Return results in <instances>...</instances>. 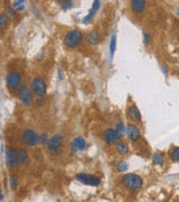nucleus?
<instances>
[{"mask_svg": "<svg viewBox=\"0 0 179 202\" xmlns=\"http://www.w3.org/2000/svg\"><path fill=\"white\" fill-rule=\"evenodd\" d=\"M83 33L79 29H71L65 34L64 36V44H65L68 49H75L79 47L83 42Z\"/></svg>", "mask_w": 179, "mask_h": 202, "instance_id": "f257e3e1", "label": "nucleus"}, {"mask_svg": "<svg viewBox=\"0 0 179 202\" xmlns=\"http://www.w3.org/2000/svg\"><path fill=\"white\" fill-rule=\"evenodd\" d=\"M121 182H122V184L125 188H128L129 190H133V191H137L139 189H141L142 184H143L142 179L139 175L133 174V173H129V174L123 175Z\"/></svg>", "mask_w": 179, "mask_h": 202, "instance_id": "f03ea898", "label": "nucleus"}, {"mask_svg": "<svg viewBox=\"0 0 179 202\" xmlns=\"http://www.w3.org/2000/svg\"><path fill=\"white\" fill-rule=\"evenodd\" d=\"M30 88L33 93L39 99V98H44L47 93V84L45 80L40 77L34 78L30 82Z\"/></svg>", "mask_w": 179, "mask_h": 202, "instance_id": "7ed1b4c3", "label": "nucleus"}, {"mask_svg": "<svg viewBox=\"0 0 179 202\" xmlns=\"http://www.w3.org/2000/svg\"><path fill=\"white\" fill-rule=\"evenodd\" d=\"M20 140L26 146L34 147L39 144V135L33 129H25L24 132H21Z\"/></svg>", "mask_w": 179, "mask_h": 202, "instance_id": "20e7f679", "label": "nucleus"}, {"mask_svg": "<svg viewBox=\"0 0 179 202\" xmlns=\"http://www.w3.org/2000/svg\"><path fill=\"white\" fill-rule=\"evenodd\" d=\"M63 136L59 134H56L54 136L49 138L48 143H47V148L52 154L54 155H58L62 153V144H63Z\"/></svg>", "mask_w": 179, "mask_h": 202, "instance_id": "39448f33", "label": "nucleus"}, {"mask_svg": "<svg viewBox=\"0 0 179 202\" xmlns=\"http://www.w3.org/2000/svg\"><path fill=\"white\" fill-rule=\"evenodd\" d=\"M33 91L31 88L27 84H21L18 89V97L24 106H30L33 102Z\"/></svg>", "mask_w": 179, "mask_h": 202, "instance_id": "423d86ee", "label": "nucleus"}, {"mask_svg": "<svg viewBox=\"0 0 179 202\" xmlns=\"http://www.w3.org/2000/svg\"><path fill=\"white\" fill-rule=\"evenodd\" d=\"M6 84L10 89H19L21 85V74L18 71H11L6 75Z\"/></svg>", "mask_w": 179, "mask_h": 202, "instance_id": "0eeeda50", "label": "nucleus"}, {"mask_svg": "<svg viewBox=\"0 0 179 202\" xmlns=\"http://www.w3.org/2000/svg\"><path fill=\"white\" fill-rule=\"evenodd\" d=\"M76 180L81 182L82 184L91 185V186H97L100 184V179L93 174H86V173H79L76 175Z\"/></svg>", "mask_w": 179, "mask_h": 202, "instance_id": "6e6552de", "label": "nucleus"}, {"mask_svg": "<svg viewBox=\"0 0 179 202\" xmlns=\"http://www.w3.org/2000/svg\"><path fill=\"white\" fill-rule=\"evenodd\" d=\"M6 163H7L8 167L14 168V167L18 166L19 162V156H18V152L16 150H14L12 147H9L6 150Z\"/></svg>", "mask_w": 179, "mask_h": 202, "instance_id": "1a4fd4ad", "label": "nucleus"}, {"mask_svg": "<svg viewBox=\"0 0 179 202\" xmlns=\"http://www.w3.org/2000/svg\"><path fill=\"white\" fill-rule=\"evenodd\" d=\"M120 136L118 132L115 130V128H107L104 130L103 132V140L104 143L107 144V145H113L119 140Z\"/></svg>", "mask_w": 179, "mask_h": 202, "instance_id": "9d476101", "label": "nucleus"}, {"mask_svg": "<svg viewBox=\"0 0 179 202\" xmlns=\"http://www.w3.org/2000/svg\"><path fill=\"white\" fill-rule=\"evenodd\" d=\"M71 155H74L77 152H81V150H84L86 148V142L83 137L79 136L74 138L73 142L71 143Z\"/></svg>", "mask_w": 179, "mask_h": 202, "instance_id": "9b49d317", "label": "nucleus"}, {"mask_svg": "<svg viewBox=\"0 0 179 202\" xmlns=\"http://www.w3.org/2000/svg\"><path fill=\"white\" fill-rule=\"evenodd\" d=\"M127 135L131 142H138L141 138V132L137 125L134 124H129L127 127Z\"/></svg>", "mask_w": 179, "mask_h": 202, "instance_id": "f8f14e48", "label": "nucleus"}, {"mask_svg": "<svg viewBox=\"0 0 179 202\" xmlns=\"http://www.w3.org/2000/svg\"><path fill=\"white\" fill-rule=\"evenodd\" d=\"M127 112H128V117H129L130 120H132V121H134V122H141V120H142L141 112H140L138 107L134 105V103L129 106Z\"/></svg>", "mask_w": 179, "mask_h": 202, "instance_id": "ddd939ff", "label": "nucleus"}, {"mask_svg": "<svg viewBox=\"0 0 179 202\" xmlns=\"http://www.w3.org/2000/svg\"><path fill=\"white\" fill-rule=\"evenodd\" d=\"M147 8V2L145 0H132L131 1V9L134 14H143Z\"/></svg>", "mask_w": 179, "mask_h": 202, "instance_id": "4468645a", "label": "nucleus"}, {"mask_svg": "<svg viewBox=\"0 0 179 202\" xmlns=\"http://www.w3.org/2000/svg\"><path fill=\"white\" fill-rule=\"evenodd\" d=\"M86 42H87V44H90V45H97V44L101 42L100 33L97 31H95V29L91 31L89 34L86 35Z\"/></svg>", "mask_w": 179, "mask_h": 202, "instance_id": "2eb2a0df", "label": "nucleus"}, {"mask_svg": "<svg viewBox=\"0 0 179 202\" xmlns=\"http://www.w3.org/2000/svg\"><path fill=\"white\" fill-rule=\"evenodd\" d=\"M18 156H19V162L23 166H27L28 163H29V154L25 148L23 147H19L18 148Z\"/></svg>", "mask_w": 179, "mask_h": 202, "instance_id": "dca6fc26", "label": "nucleus"}, {"mask_svg": "<svg viewBox=\"0 0 179 202\" xmlns=\"http://www.w3.org/2000/svg\"><path fill=\"white\" fill-rule=\"evenodd\" d=\"M117 152L120 155H125L129 153V145L125 142H120L117 144Z\"/></svg>", "mask_w": 179, "mask_h": 202, "instance_id": "f3484780", "label": "nucleus"}, {"mask_svg": "<svg viewBox=\"0 0 179 202\" xmlns=\"http://www.w3.org/2000/svg\"><path fill=\"white\" fill-rule=\"evenodd\" d=\"M115 130L118 132L119 134V136L120 137H123L125 135V132H127V129H125V126L122 121H118L117 125H115Z\"/></svg>", "mask_w": 179, "mask_h": 202, "instance_id": "a211bd4d", "label": "nucleus"}, {"mask_svg": "<svg viewBox=\"0 0 179 202\" xmlns=\"http://www.w3.org/2000/svg\"><path fill=\"white\" fill-rule=\"evenodd\" d=\"M152 163L155 164V165L162 166V164H163V155L160 153H155L153 156H152Z\"/></svg>", "mask_w": 179, "mask_h": 202, "instance_id": "6ab92c4d", "label": "nucleus"}, {"mask_svg": "<svg viewBox=\"0 0 179 202\" xmlns=\"http://www.w3.org/2000/svg\"><path fill=\"white\" fill-rule=\"evenodd\" d=\"M115 49H117V36H115V34H113L112 37H111V42H110V54H111V56L114 55Z\"/></svg>", "mask_w": 179, "mask_h": 202, "instance_id": "aec40b11", "label": "nucleus"}, {"mask_svg": "<svg viewBox=\"0 0 179 202\" xmlns=\"http://www.w3.org/2000/svg\"><path fill=\"white\" fill-rule=\"evenodd\" d=\"M12 8H14L16 11L24 10L25 1H23V0H16V1H14V2H12Z\"/></svg>", "mask_w": 179, "mask_h": 202, "instance_id": "412c9836", "label": "nucleus"}, {"mask_svg": "<svg viewBox=\"0 0 179 202\" xmlns=\"http://www.w3.org/2000/svg\"><path fill=\"white\" fill-rule=\"evenodd\" d=\"M169 154H170V158H171L174 162L179 161V147H174L172 150Z\"/></svg>", "mask_w": 179, "mask_h": 202, "instance_id": "4be33fe9", "label": "nucleus"}, {"mask_svg": "<svg viewBox=\"0 0 179 202\" xmlns=\"http://www.w3.org/2000/svg\"><path fill=\"white\" fill-rule=\"evenodd\" d=\"M5 14L7 15L8 18H15V17H16V14H17V11L15 10L12 7H9V6H7V7L5 8Z\"/></svg>", "mask_w": 179, "mask_h": 202, "instance_id": "5701e85b", "label": "nucleus"}, {"mask_svg": "<svg viewBox=\"0 0 179 202\" xmlns=\"http://www.w3.org/2000/svg\"><path fill=\"white\" fill-rule=\"evenodd\" d=\"M18 178L16 176V174H11L10 178H9V184H10V188L11 189H16L18 186Z\"/></svg>", "mask_w": 179, "mask_h": 202, "instance_id": "b1692460", "label": "nucleus"}, {"mask_svg": "<svg viewBox=\"0 0 179 202\" xmlns=\"http://www.w3.org/2000/svg\"><path fill=\"white\" fill-rule=\"evenodd\" d=\"M7 24H8V17H7V15L5 14V13L0 14V28H1V29L6 28Z\"/></svg>", "mask_w": 179, "mask_h": 202, "instance_id": "393cba45", "label": "nucleus"}, {"mask_svg": "<svg viewBox=\"0 0 179 202\" xmlns=\"http://www.w3.org/2000/svg\"><path fill=\"white\" fill-rule=\"evenodd\" d=\"M117 170L119 172H125L128 170V163L124 162V161H120V162L117 164Z\"/></svg>", "mask_w": 179, "mask_h": 202, "instance_id": "a878e982", "label": "nucleus"}, {"mask_svg": "<svg viewBox=\"0 0 179 202\" xmlns=\"http://www.w3.org/2000/svg\"><path fill=\"white\" fill-rule=\"evenodd\" d=\"M94 13H95V11H94L93 9H91V10L89 11V14H87L85 17H84V19H83V23H84V24H89L90 21H91V19L93 18Z\"/></svg>", "mask_w": 179, "mask_h": 202, "instance_id": "bb28decb", "label": "nucleus"}, {"mask_svg": "<svg viewBox=\"0 0 179 202\" xmlns=\"http://www.w3.org/2000/svg\"><path fill=\"white\" fill-rule=\"evenodd\" d=\"M48 136H47V134H45V132H43L41 135H39V144H41V145H44V144L48 143Z\"/></svg>", "mask_w": 179, "mask_h": 202, "instance_id": "cd10ccee", "label": "nucleus"}, {"mask_svg": "<svg viewBox=\"0 0 179 202\" xmlns=\"http://www.w3.org/2000/svg\"><path fill=\"white\" fill-rule=\"evenodd\" d=\"M150 39H151V36L149 34V31H143V43H145L146 45H148L149 42H150Z\"/></svg>", "mask_w": 179, "mask_h": 202, "instance_id": "c85d7f7f", "label": "nucleus"}, {"mask_svg": "<svg viewBox=\"0 0 179 202\" xmlns=\"http://www.w3.org/2000/svg\"><path fill=\"white\" fill-rule=\"evenodd\" d=\"M72 7H73V1H63V6H62L63 10H66V9Z\"/></svg>", "mask_w": 179, "mask_h": 202, "instance_id": "c756f323", "label": "nucleus"}, {"mask_svg": "<svg viewBox=\"0 0 179 202\" xmlns=\"http://www.w3.org/2000/svg\"><path fill=\"white\" fill-rule=\"evenodd\" d=\"M100 5H101V2L99 1V0H95V1H93V6H92V9H93L94 11H97V10H99V8H100Z\"/></svg>", "mask_w": 179, "mask_h": 202, "instance_id": "7c9ffc66", "label": "nucleus"}, {"mask_svg": "<svg viewBox=\"0 0 179 202\" xmlns=\"http://www.w3.org/2000/svg\"><path fill=\"white\" fill-rule=\"evenodd\" d=\"M37 102H38V105L41 106L43 103H44V98H39V99L37 100Z\"/></svg>", "mask_w": 179, "mask_h": 202, "instance_id": "2f4dec72", "label": "nucleus"}, {"mask_svg": "<svg viewBox=\"0 0 179 202\" xmlns=\"http://www.w3.org/2000/svg\"><path fill=\"white\" fill-rule=\"evenodd\" d=\"M58 75H59V79L62 80V79H63V75H62V72H61V69H58Z\"/></svg>", "mask_w": 179, "mask_h": 202, "instance_id": "473e14b6", "label": "nucleus"}, {"mask_svg": "<svg viewBox=\"0 0 179 202\" xmlns=\"http://www.w3.org/2000/svg\"><path fill=\"white\" fill-rule=\"evenodd\" d=\"M162 70H163L165 73H167V69H166V66H162Z\"/></svg>", "mask_w": 179, "mask_h": 202, "instance_id": "72a5a7b5", "label": "nucleus"}, {"mask_svg": "<svg viewBox=\"0 0 179 202\" xmlns=\"http://www.w3.org/2000/svg\"><path fill=\"white\" fill-rule=\"evenodd\" d=\"M176 15H177V16H178V17H179V8H178V9H177V11H176Z\"/></svg>", "mask_w": 179, "mask_h": 202, "instance_id": "f704fd0d", "label": "nucleus"}]
</instances>
